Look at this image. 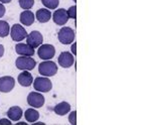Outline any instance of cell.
I'll use <instances>...</instances> for the list:
<instances>
[{
	"label": "cell",
	"mask_w": 151,
	"mask_h": 125,
	"mask_svg": "<svg viewBox=\"0 0 151 125\" xmlns=\"http://www.w3.org/2000/svg\"><path fill=\"white\" fill-rule=\"evenodd\" d=\"M70 111V105L68 102H60L57 104L53 108V112L60 116H64Z\"/></svg>",
	"instance_id": "17"
},
{
	"label": "cell",
	"mask_w": 151,
	"mask_h": 125,
	"mask_svg": "<svg viewBox=\"0 0 151 125\" xmlns=\"http://www.w3.org/2000/svg\"><path fill=\"white\" fill-rule=\"evenodd\" d=\"M17 81H18L19 85L22 86V87H29V86L32 85L33 78H32V75L29 73V71H22V72L18 75Z\"/></svg>",
	"instance_id": "14"
},
{
	"label": "cell",
	"mask_w": 151,
	"mask_h": 125,
	"mask_svg": "<svg viewBox=\"0 0 151 125\" xmlns=\"http://www.w3.org/2000/svg\"><path fill=\"white\" fill-rule=\"evenodd\" d=\"M20 23L24 26H30L32 25L35 20V15L31 10H24L20 13L19 16Z\"/></svg>",
	"instance_id": "12"
},
{
	"label": "cell",
	"mask_w": 151,
	"mask_h": 125,
	"mask_svg": "<svg viewBox=\"0 0 151 125\" xmlns=\"http://www.w3.org/2000/svg\"><path fill=\"white\" fill-rule=\"evenodd\" d=\"M27 104L32 108H40L45 104V97L40 92H30L27 96Z\"/></svg>",
	"instance_id": "7"
},
{
	"label": "cell",
	"mask_w": 151,
	"mask_h": 125,
	"mask_svg": "<svg viewBox=\"0 0 151 125\" xmlns=\"http://www.w3.org/2000/svg\"><path fill=\"white\" fill-rule=\"evenodd\" d=\"M42 43H43V36H42V34L37 30L31 31V33L27 34V36H26V43L33 48H38L40 45H42Z\"/></svg>",
	"instance_id": "8"
},
{
	"label": "cell",
	"mask_w": 151,
	"mask_h": 125,
	"mask_svg": "<svg viewBox=\"0 0 151 125\" xmlns=\"http://www.w3.org/2000/svg\"><path fill=\"white\" fill-rule=\"evenodd\" d=\"M67 12H68V15H69V18L76 19V17H77V6L76 5L70 6L67 10Z\"/></svg>",
	"instance_id": "22"
},
{
	"label": "cell",
	"mask_w": 151,
	"mask_h": 125,
	"mask_svg": "<svg viewBox=\"0 0 151 125\" xmlns=\"http://www.w3.org/2000/svg\"><path fill=\"white\" fill-rule=\"evenodd\" d=\"M10 33V25L5 20H0V38H6Z\"/></svg>",
	"instance_id": "19"
},
{
	"label": "cell",
	"mask_w": 151,
	"mask_h": 125,
	"mask_svg": "<svg viewBox=\"0 0 151 125\" xmlns=\"http://www.w3.org/2000/svg\"><path fill=\"white\" fill-rule=\"evenodd\" d=\"M69 122H70V124H72V125L77 124V111H76V110H74V111H72L70 113Z\"/></svg>",
	"instance_id": "23"
},
{
	"label": "cell",
	"mask_w": 151,
	"mask_h": 125,
	"mask_svg": "<svg viewBox=\"0 0 151 125\" xmlns=\"http://www.w3.org/2000/svg\"><path fill=\"white\" fill-rule=\"evenodd\" d=\"M10 36L12 40L19 43V41H22L24 38H26L27 36V31L25 30V28L23 27L21 24L15 23L14 25H12L10 28Z\"/></svg>",
	"instance_id": "6"
},
{
	"label": "cell",
	"mask_w": 151,
	"mask_h": 125,
	"mask_svg": "<svg viewBox=\"0 0 151 125\" xmlns=\"http://www.w3.org/2000/svg\"><path fill=\"white\" fill-rule=\"evenodd\" d=\"M69 15H68V12L64 8L57 9L52 14V20L53 22L58 25H65V23L69 20Z\"/></svg>",
	"instance_id": "11"
},
{
	"label": "cell",
	"mask_w": 151,
	"mask_h": 125,
	"mask_svg": "<svg viewBox=\"0 0 151 125\" xmlns=\"http://www.w3.org/2000/svg\"><path fill=\"white\" fill-rule=\"evenodd\" d=\"M32 125H45L43 122H36V123H32Z\"/></svg>",
	"instance_id": "29"
},
{
	"label": "cell",
	"mask_w": 151,
	"mask_h": 125,
	"mask_svg": "<svg viewBox=\"0 0 151 125\" xmlns=\"http://www.w3.org/2000/svg\"><path fill=\"white\" fill-rule=\"evenodd\" d=\"M10 124H11L10 119H6V118L0 119V125H10Z\"/></svg>",
	"instance_id": "25"
},
{
	"label": "cell",
	"mask_w": 151,
	"mask_h": 125,
	"mask_svg": "<svg viewBox=\"0 0 151 125\" xmlns=\"http://www.w3.org/2000/svg\"><path fill=\"white\" fill-rule=\"evenodd\" d=\"M41 3L47 9H57L60 4V0H41Z\"/></svg>",
	"instance_id": "20"
},
{
	"label": "cell",
	"mask_w": 151,
	"mask_h": 125,
	"mask_svg": "<svg viewBox=\"0 0 151 125\" xmlns=\"http://www.w3.org/2000/svg\"><path fill=\"white\" fill-rule=\"evenodd\" d=\"M15 51L19 56H26V57H32L35 55V48L28 46L27 43H19L15 46Z\"/></svg>",
	"instance_id": "13"
},
{
	"label": "cell",
	"mask_w": 151,
	"mask_h": 125,
	"mask_svg": "<svg viewBox=\"0 0 151 125\" xmlns=\"http://www.w3.org/2000/svg\"><path fill=\"white\" fill-rule=\"evenodd\" d=\"M17 125H26V123H24V122H19V123H17Z\"/></svg>",
	"instance_id": "30"
},
{
	"label": "cell",
	"mask_w": 151,
	"mask_h": 125,
	"mask_svg": "<svg viewBox=\"0 0 151 125\" xmlns=\"http://www.w3.org/2000/svg\"><path fill=\"white\" fill-rule=\"evenodd\" d=\"M58 65L64 69H69L75 64L74 55L70 51H63L58 58Z\"/></svg>",
	"instance_id": "9"
},
{
	"label": "cell",
	"mask_w": 151,
	"mask_h": 125,
	"mask_svg": "<svg viewBox=\"0 0 151 125\" xmlns=\"http://www.w3.org/2000/svg\"><path fill=\"white\" fill-rule=\"evenodd\" d=\"M15 66L18 70L21 71H31L35 68L36 62L35 59L26 56H19L15 61Z\"/></svg>",
	"instance_id": "2"
},
{
	"label": "cell",
	"mask_w": 151,
	"mask_h": 125,
	"mask_svg": "<svg viewBox=\"0 0 151 125\" xmlns=\"http://www.w3.org/2000/svg\"><path fill=\"white\" fill-rule=\"evenodd\" d=\"M15 86V80L10 76H4L0 78V92L9 93L13 90Z\"/></svg>",
	"instance_id": "10"
},
{
	"label": "cell",
	"mask_w": 151,
	"mask_h": 125,
	"mask_svg": "<svg viewBox=\"0 0 151 125\" xmlns=\"http://www.w3.org/2000/svg\"><path fill=\"white\" fill-rule=\"evenodd\" d=\"M55 55V48L52 45H40L38 46L37 50V56L41 60L47 61V60H52Z\"/></svg>",
	"instance_id": "5"
},
{
	"label": "cell",
	"mask_w": 151,
	"mask_h": 125,
	"mask_svg": "<svg viewBox=\"0 0 151 125\" xmlns=\"http://www.w3.org/2000/svg\"><path fill=\"white\" fill-rule=\"evenodd\" d=\"M5 12H6V8H5V6L3 5V3H1V2H0V18L4 16V14H5Z\"/></svg>",
	"instance_id": "24"
},
{
	"label": "cell",
	"mask_w": 151,
	"mask_h": 125,
	"mask_svg": "<svg viewBox=\"0 0 151 125\" xmlns=\"http://www.w3.org/2000/svg\"><path fill=\"white\" fill-rule=\"evenodd\" d=\"M70 51H72V53L74 56L77 55V43H73V46H70Z\"/></svg>",
	"instance_id": "26"
},
{
	"label": "cell",
	"mask_w": 151,
	"mask_h": 125,
	"mask_svg": "<svg viewBox=\"0 0 151 125\" xmlns=\"http://www.w3.org/2000/svg\"><path fill=\"white\" fill-rule=\"evenodd\" d=\"M4 55V46L2 45H0V58H2Z\"/></svg>",
	"instance_id": "27"
},
{
	"label": "cell",
	"mask_w": 151,
	"mask_h": 125,
	"mask_svg": "<svg viewBox=\"0 0 151 125\" xmlns=\"http://www.w3.org/2000/svg\"><path fill=\"white\" fill-rule=\"evenodd\" d=\"M74 2H77V0H74Z\"/></svg>",
	"instance_id": "31"
},
{
	"label": "cell",
	"mask_w": 151,
	"mask_h": 125,
	"mask_svg": "<svg viewBox=\"0 0 151 125\" xmlns=\"http://www.w3.org/2000/svg\"><path fill=\"white\" fill-rule=\"evenodd\" d=\"M38 72L43 77H52L57 75L58 73V66L55 62L50 60L43 61L42 63L40 64L38 66Z\"/></svg>",
	"instance_id": "1"
},
{
	"label": "cell",
	"mask_w": 151,
	"mask_h": 125,
	"mask_svg": "<svg viewBox=\"0 0 151 125\" xmlns=\"http://www.w3.org/2000/svg\"><path fill=\"white\" fill-rule=\"evenodd\" d=\"M22 115L23 111L19 106H12L7 111V116L11 121H18L22 117Z\"/></svg>",
	"instance_id": "16"
},
{
	"label": "cell",
	"mask_w": 151,
	"mask_h": 125,
	"mask_svg": "<svg viewBox=\"0 0 151 125\" xmlns=\"http://www.w3.org/2000/svg\"><path fill=\"white\" fill-rule=\"evenodd\" d=\"M76 34L73 28L68 27V26H64L60 29L58 33V38L60 43L63 45H70L75 40Z\"/></svg>",
	"instance_id": "4"
},
{
	"label": "cell",
	"mask_w": 151,
	"mask_h": 125,
	"mask_svg": "<svg viewBox=\"0 0 151 125\" xmlns=\"http://www.w3.org/2000/svg\"><path fill=\"white\" fill-rule=\"evenodd\" d=\"M24 117H25V120L29 123H33V122H36L40 118V113H38L37 110H35V108H28L24 112Z\"/></svg>",
	"instance_id": "18"
},
{
	"label": "cell",
	"mask_w": 151,
	"mask_h": 125,
	"mask_svg": "<svg viewBox=\"0 0 151 125\" xmlns=\"http://www.w3.org/2000/svg\"><path fill=\"white\" fill-rule=\"evenodd\" d=\"M19 6L24 10H29L35 5V0H18Z\"/></svg>",
	"instance_id": "21"
},
{
	"label": "cell",
	"mask_w": 151,
	"mask_h": 125,
	"mask_svg": "<svg viewBox=\"0 0 151 125\" xmlns=\"http://www.w3.org/2000/svg\"><path fill=\"white\" fill-rule=\"evenodd\" d=\"M12 1V0H0V2L3 4H7V3H10V2Z\"/></svg>",
	"instance_id": "28"
},
{
	"label": "cell",
	"mask_w": 151,
	"mask_h": 125,
	"mask_svg": "<svg viewBox=\"0 0 151 125\" xmlns=\"http://www.w3.org/2000/svg\"><path fill=\"white\" fill-rule=\"evenodd\" d=\"M33 87L37 92L47 93L52 90V83L48 77H37L33 80Z\"/></svg>",
	"instance_id": "3"
},
{
	"label": "cell",
	"mask_w": 151,
	"mask_h": 125,
	"mask_svg": "<svg viewBox=\"0 0 151 125\" xmlns=\"http://www.w3.org/2000/svg\"><path fill=\"white\" fill-rule=\"evenodd\" d=\"M35 18L40 21V23H47L52 18V12L47 8H40L36 11Z\"/></svg>",
	"instance_id": "15"
}]
</instances>
